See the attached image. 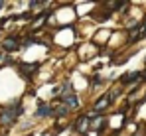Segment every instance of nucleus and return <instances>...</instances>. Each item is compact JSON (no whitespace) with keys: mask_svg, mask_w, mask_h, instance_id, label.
I'll list each match as a JSON object with an SVG mask.
<instances>
[{"mask_svg":"<svg viewBox=\"0 0 146 136\" xmlns=\"http://www.w3.org/2000/svg\"><path fill=\"white\" fill-rule=\"evenodd\" d=\"M20 113H22V105H20V103H18V105H10V107H6V109L2 111L0 122H2V124H12Z\"/></svg>","mask_w":146,"mask_h":136,"instance_id":"f257e3e1","label":"nucleus"},{"mask_svg":"<svg viewBox=\"0 0 146 136\" xmlns=\"http://www.w3.org/2000/svg\"><path fill=\"white\" fill-rule=\"evenodd\" d=\"M144 36H146V20L140 24V28L136 26V28L130 32V38H132V40H140V38H144Z\"/></svg>","mask_w":146,"mask_h":136,"instance_id":"f03ea898","label":"nucleus"},{"mask_svg":"<svg viewBox=\"0 0 146 136\" xmlns=\"http://www.w3.org/2000/svg\"><path fill=\"white\" fill-rule=\"evenodd\" d=\"M109 101H111V95H103L97 103H95V111H103V109H107V107H109Z\"/></svg>","mask_w":146,"mask_h":136,"instance_id":"7ed1b4c3","label":"nucleus"},{"mask_svg":"<svg viewBox=\"0 0 146 136\" xmlns=\"http://www.w3.org/2000/svg\"><path fill=\"white\" fill-rule=\"evenodd\" d=\"M138 79H140V75H138L136 71H132V73H128V75H122L121 83H122V85H126V83H132V81H138Z\"/></svg>","mask_w":146,"mask_h":136,"instance_id":"20e7f679","label":"nucleus"},{"mask_svg":"<svg viewBox=\"0 0 146 136\" xmlns=\"http://www.w3.org/2000/svg\"><path fill=\"white\" fill-rule=\"evenodd\" d=\"M4 49L6 51H14V49H18V42H16V38H8V40H4Z\"/></svg>","mask_w":146,"mask_h":136,"instance_id":"39448f33","label":"nucleus"},{"mask_svg":"<svg viewBox=\"0 0 146 136\" xmlns=\"http://www.w3.org/2000/svg\"><path fill=\"white\" fill-rule=\"evenodd\" d=\"M49 114H51V107H49V105H40L36 116H49Z\"/></svg>","mask_w":146,"mask_h":136,"instance_id":"423d86ee","label":"nucleus"},{"mask_svg":"<svg viewBox=\"0 0 146 136\" xmlns=\"http://www.w3.org/2000/svg\"><path fill=\"white\" fill-rule=\"evenodd\" d=\"M65 105H67V109H77V107H79V103H77V97H73V95H67V97H65Z\"/></svg>","mask_w":146,"mask_h":136,"instance_id":"0eeeda50","label":"nucleus"},{"mask_svg":"<svg viewBox=\"0 0 146 136\" xmlns=\"http://www.w3.org/2000/svg\"><path fill=\"white\" fill-rule=\"evenodd\" d=\"M20 71H26V73H32V71H38V63H32V65H20Z\"/></svg>","mask_w":146,"mask_h":136,"instance_id":"6e6552de","label":"nucleus"},{"mask_svg":"<svg viewBox=\"0 0 146 136\" xmlns=\"http://www.w3.org/2000/svg\"><path fill=\"white\" fill-rule=\"evenodd\" d=\"M79 122H77V130H87V118H77Z\"/></svg>","mask_w":146,"mask_h":136,"instance_id":"1a4fd4ad","label":"nucleus"},{"mask_svg":"<svg viewBox=\"0 0 146 136\" xmlns=\"http://www.w3.org/2000/svg\"><path fill=\"white\" fill-rule=\"evenodd\" d=\"M67 111H69L67 107H59V109H57V116H61V114H67Z\"/></svg>","mask_w":146,"mask_h":136,"instance_id":"9d476101","label":"nucleus"},{"mask_svg":"<svg viewBox=\"0 0 146 136\" xmlns=\"http://www.w3.org/2000/svg\"><path fill=\"white\" fill-rule=\"evenodd\" d=\"M0 8H2V2H0Z\"/></svg>","mask_w":146,"mask_h":136,"instance_id":"9b49d317","label":"nucleus"}]
</instances>
